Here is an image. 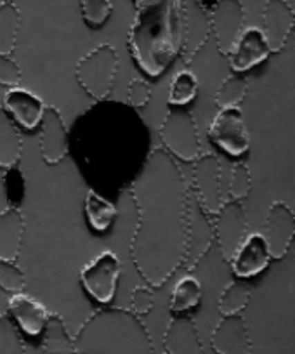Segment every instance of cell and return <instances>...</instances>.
Instances as JSON below:
<instances>
[{
  "mask_svg": "<svg viewBox=\"0 0 295 354\" xmlns=\"http://www.w3.org/2000/svg\"><path fill=\"white\" fill-rule=\"evenodd\" d=\"M134 6L129 30L132 59L148 77H160L184 49V0H134Z\"/></svg>",
  "mask_w": 295,
  "mask_h": 354,
  "instance_id": "obj_2",
  "label": "cell"
},
{
  "mask_svg": "<svg viewBox=\"0 0 295 354\" xmlns=\"http://www.w3.org/2000/svg\"><path fill=\"white\" fill-rule=\"evenodd\" d=\"M213 146L231 156H242L250 148V136L240 108H225L216 113L209 127Z\"/></svg>",
  "mask_w": 295,
  "mask_h": 354,
  "instance_id": "obj_9",
  "label": "cell"
},
{
  "mask_svg": "<svg viewBox=\"0 0 295 354\" xmlns=\"http://www.w3.org/2000/svg\"><path fill=\"white\" fill-rule=\"evenodd\" d=\"M120 273L122 262L118 255L113 250H104L84 266L80 271V281L94 301L108 304L117 294Z\"/></svg>",
  "mask_w": 295,
  "mask_h": 354,
  "instance_id": "obj_7",
  "label": "cell"
},
{
  "mask_svg": "<svg viewBox=\"0 0 295 354\" xmlns=\"http://www.w3.org/2000/svg\"><path fill=\"white\" fill-rule=\"evenodd\" d=\"M198 209L195 219H191L188 214V252H186L184 264H188L189 268L198 264L213 241L212 219H209L210 216L202 207L198 205Z\"/></svg>",
  "mask_w": 295,
  "mask_h": 354,
  "instance_id": "obj_22",
  "label": "cell"
},
{
  "mask_svg": "<svg viewBox=\"0 0 295 354\" xmlns=\"http://www.w3.org/2000/svg\"><path fill=\"white\" fill-rule=\"evenodd\" d=\"M252 192V176L245 163H236L233 167L231 181H229V196L231 200H245Z\"/></svg>",
  "mask_w": 295,
  "mask_h": 354,
  "instance_id": "obj_34",
  "label": "cell"
},
{
  "mask_svg": "<svg viewBox=\"0 0 295 354\" xmlns=\"http://www.w3.org/2000/svg\"><path fill=\"white\" fill-rule=\"evenodd\" d=\"M167 354H203L198 328L189 316H174L164 335Z\"/></svg>",
  "mask_w": 295,
  "mask_h": 354,
  "instance_id": "obj_20",
  "label": "cell"
},
{
  "mask_svg": "<svg viewBox=\"0 0 295 354\" xmlns=\"http://www.w3.org/2000/svg\"><path fill=\"white\" fill-rule=\"evenodd\" d=\"M193 195L196 203L209 216H213L222 203L220 198V165L217 156L200 155L193 162Z\"/></svg>",
  "mask_w": 295,
  "mask_h": 354,
  "instance_id": "obj_11",
  "label": "cell"
},
{
  "mask_svg": "<svg viewBox=\"0 0 295 354\" xmlns=\"http://www.w3.org/2000/svg\"><path fill=\"white\" fill-rule=\"evenodd\" d=\"M250 302V288L240 281H231L217 301V309L222 316L240 315Z\"/></svg>",
  "mask_w": 295,
  "mask_h": 354,
  "instance_id": "obj_30",
  "label": "cell"
},
{
  "mask_svg": "<svg viewBox=\"0 0 295 354\" xmlns=\"http://www.w3.org/2000/svg\"><path fill=\"white\" fill-rule=\"evenodd\" d=\"M8 315L11 316L15 325L23 333L30 337H37L46 328L50 313L35 297L18 292V294H12L11 299H9Z\"/></svg>",
  "mask_w": 295,
  "mask_h": 354,
  "instance_id": "obj_19",
  "label": "cell"
},
{
  "mask_svg": "<svg viewBox=\"0 0 295 354\" xmlns=\"http://www.w3.org/2000/svg\"><path fill=\"white\" fill-rule=\"evenodd\" d=\"M4 111L26 131H33L40 125L46 111V103L42 97L25 87H11L4 96Z\"/></svg>",
  "mask_w": 295,
  "mask_h": 354,
  "instance_id": "obj_18",
  "label": "cell"
},
{
  "mask_svg": "<svg viewBox=\"0 0 295 354\" xmlns=\"http://www.w3.org/2000/svg\"><path fill=\"white\" fill-rule=\"evenodd\" d=\"M21 82V68L18 66L11 54H0V85L16 87Z\"/></svg>",
  "mask_w": 295,
  "mask_h": 354,
  "instance_id": "obj_37",
  "label": "cell"
},
{
  "mask_svg": "<svg viewBox=\"0 0 295 354\" xmlns=\"http://www.w3.org/2000/svg\"><path fill=\"white\" fill-rule=\"evenodd\" d=\"M127 100L129 106H132L134 110L144 108L151 101V85L146 80H142V78H134L131 85H129Z\"/></svg>",
  "mask_w": 295,
  "mask_h": 354,
  "instance_id": "obj_35",
  "label": "cell"
},
{
  "mask_svg": "<svg viewBox=\"0 0 295 354\" xmlns=\"http://www.w3.org/2000/svg\"><path fill=\"white\" fill-rule=\"evenodd\" d=\"M9 2H11V0H9Z\"/></svg>",
  "mask_w": 295,
  "mask_h": 354,
  "instance_id": "obj_39",
  "label": "cell"
},
{
  "mask_svg": "<svg viewBox=\"0 0 295 354\" xmlns=\"http://www.w3.org/2000/svg\"><path fill=\"white\" fill-rule=\"evenodd\" d=\"M23 141L15 120L0 108V167L12 169L21 158Z\"/></svg>",
  "mask_w": 295,
  "mask_h": 354,
  "instance_id": "obj_23",
  "label": "cell"
},
{
  "mask_svg": "<svg viewBox=\"0 0 295 354\" xmlns=\"http://www.w3.org/2000/svg\"><path fill=\"white\" fill-rule=\"evenodd\" d=\"M160 141L164 149L181 162H195L202 155L198 129L191 111L172 106L165 115L160 127Z\"/></svg>",
  "mask_w": 295,
  "mask_h": 354,
  "instance_id": "obj_6",
  "label": "cell"
},
{
  "mask_svg": "<svg viewBox=\"0 0 295 354\" xmlns=\"http://www.w3.org/2000/svg\"><path fill=\"white\" fill-rule=\"evenodd\" d=\"M25 236V217L16 205L0 212V259L16 261Z\"/></svg>",
  "mask_w": 295,
  "mask_h": 354,
  "instance_id": "obj_21",
  "label": "cell"
},
{
  "mask_svg": "<svg viewBox=\"0 0 295 354\" xmlns=\"http://www.w3.org/2000/svg\"><path fill=\"white\" fill-rule=\"evenodd\" d=\"M217 354H252V340L247 322L240 315L222 316L210 337Z\"/></svg>",
  "mask_w": 295,
  "mask_h": 354,
  "instance_id": "obj_17",
  "label": "cell"
},
{
  "mask_svg": "<svg viewBox=\"0 0 295 354\" xmlns=\"http://www.w3.org/2000/svg\"><path fill=\"white\" fill-rule=\"evenodd\" d=\"M245 11L240 0H217L209 12V28L216 47L222 56H228L240 33L243 32Z\"/></svg>",
  "mask_w": 295,
  "mask_h": 354,
  "instance_id": "obj_10",
  "label": "cell"
},
{
  "mask_svg": "<svg viewBox=\"0 0 295 354\" xmlns=\"http://www.w3.org/2000/svg\"><path fill=\"white\" fill-rule=\"evenodd\" d=\"M212 230H213V241L219 247L220 255L229 262L236 248L240 247L247 236V214L245 207L238 200L222 202L217 212L213 214Z\"/></svg>",
  "mask_w": 295,
  "mask_h": 354,
  "instance_id": "obj_8",
  "label": "cell"
},
{
  "mask_svg": "<svg viewBox=\"0 0 295 354\" xmlns=\"http://www.w3.org/2000/svg\"><path fill=\"white\" fill-rule=\"evenodd\" d=\"M269 54L271 50L266 39H264L263 30L257 28V26H249V28H243L233 49L229 50V68L235 73H245V71L264 63L269 57Z\"/></svg>",
  "mask_w": 295,
  "mask_h": 354,
  "instance_id": "obj_14",
  "label": "cell"
},
{
  "mask_svg": "<svg viewBox=\"0 0 295 354\" xmlns=\"http://www.w3.org/2000/svg\"><path fill=\"white\" fill-rule=\"evenodd\" d=\"M19 30V11L12 2L0 4V54L15 50Z\"/></svg>",
  "mask_w": 295,
  "mask_h": 354,
  "instance_id": "obj_29",
  "label": "cell"
},
{
  "mask_svg": "<svg viewBox=\"0 0 295 354\" xmlns=\"http://www.w3.org/2000/svg\"><path fill=\"white\" fill-rule=\"evenodd\" d=\"M0 354H25V344L11 316H0Z\"/></svg>",
  "mask_w": 295,
  "mask_h": 354,
  "instance_id": "obj_31",
  "label": "cell"
},
{
  "mask_svg": "<svg viewBox=\"0 0 295 354\" xmlns=\"http://www.w3.org/2000/svg\"><path fill=\"white\" fill-rule=\"evenodd\" d=\"M198 93V78L191 70H181L174 75L169 85V104L184 108L191 103Z\"/></svg>",
  "mask_w": 295,
  "mask_h": 354,
  "instance_id": "obj_27",
  "label": "cell"
},
{
  "mask_svg": "<svg viewBox=\"0 0 295 354\" xmlns=\"http://www.w3.org/2000/svg\"><path fill=\"white\" fill-rule=\"evenodd\" d=\"M25 274L21 268L15 264V261H4L0 259V288L8 294H18L25 288Z\"/></svg>",
  "mask_w": 295,
  "mask_h": 354,
  "instance_id": "obj_33",
  "label": "cell"
},
{
  "mask_svg": "<svg viewBox=\"0 0 295 354\" xmlns=\"http://www.w3.org/2000/svg\"><path fill=\"white\" fill-rule=\"evenodd\" d=\"M84 115L82 142H89L94 163H125L137 155L148 156L142 146L150 141L148 131L134 108L106 103Z\"/></svg>",
  "mask_w": 295,
  "mask_h": 354,
  "instance_id": "obj_3",
  "label": "cell"
},
{
  "mask_svg": "<svg viewBox=\"0 0 295 354\" xmlns=\"http://www.w3.org/2000/svg\"><path fill=\"white\" fill-rule=\"evenodd\" d=\"M131 304H132V313H134V315L137 316L148 315L155 306L153 290H151L150 285L135 287L131 294Z\"/></svg>",
  "mask_w": 295,
  "mask_h": 354,
  "instance_id": "obj_36",
  "label": "cell"
},
{
  "mask_svg": "<svg viewBox=\"0 0 295 354\" xmlns=\"http://www.w3.org/2000/svg\"><path fill=\"white\" fill-rule=\"evenodd\" d=\"M249 93V82L242 73L229 75L225 82L219 85L216 93V104L225 110V108H240V104L245 101Z\"/></svg>",
  "mask_w": 295,
  "mask_h": 354,
  "instance_id": "obj_28",
  "label": "cell"
},
{
  "mask_svg": "<svg viewBox=\"0 0 295 354\" xmlns=\"http://www.w3.org/2000/svg\"><path fill=\"white\" fill-rule=\"evenodd\" d=\"M271 262L269 248L263 233L247 234L233 257L229 259L233 273L238 278H254L263 273Z\"/></svg>",
  "mask_w": 295,
  "mask_h": 354,
  "instance_id": "obj_16",
  "label": "cell"
},
{
  "mask_svg": "<svg viewBox=\"0 0 295 354\" xmlns=\"http://www.w3.org/2000/svg\"><path fill=\"white\" fill-rule=\"evenodd\" d=\"M118 66H120V57L117 49L110 44H101L91 49L77 63L75 77L93 100L104 101L110 96Z\"/></svg>",
  "mask_w": 295,
  "mask_h": 354,
  "instance_id": "obj_5",
  "label": "cell"
},
{
  "mask_svg": "<svg viewBox=\"0 0 295 354\" xmlns=\"http://www.w3.org/2000/svg\"><path fill=\"white\" fill-rule=\"evenodd\" d=\"M75 354H155L153 340L137 315L104 308L80 326L73 339Z\"/></svg>",
  "mask_w": 295,
  "mask_h": 354,
  "instance_id": "obj_4",
  "label": "cell"
},
{
  "mask_svg": "<svg viewBox=\"0 0 295 354\" xmlns=\"http://www.w3.org/2000/svg\"><path fill=\"white\" fill-rule=\"evenodd\" d=\"M44 354H75L73 337L66 328V323L59 315H50L44 328Z\"/></svg>",
  "mask_w": 295,
  "mask_h": 354,
  "instance_id": "obj_25",
  "label": "cell"
},
{
  "mask_svg": "<svg viewBox=\"0 0 295 354\" xmlns=\"http://www.w3.org/2000/svg\"><path fill=\"white\" fill-rule=\"evenodd\" d=\"M295 234L294 210L285 202L271 203L264 223V240L269 248L271 259H283L288 254Z\"/></svg>",
  "mask_w": 295,
  "mask_h": 354,
  "instance_id": "obj_12",
  "label": "cell"
},
{
  "mask_svg": "<svg viewBox=\"0 0 295 354\" xmlns=\"http://www.w3.org/2000/svg\"><path fill=\"white\" fill-rule=\"evenodd\" d=\"M137 226L131 240L135 270L150 287L164 285L188 252V185L164 148H155L132 181Z\"/></svg>",
  "mask_w": 295,
  "mask_h": 354,
  "instance_id": "obj_1",
  "label": "cell"
},
{
  "mask_svg": "<svg viewBox=\"0 0 295 354\" xmlns=\"http://www.w3.org/2000/svg\"><path fill=\"white\" fill-rule=\"evenodd\" d=\"M294 8L288 0H266L263 9V33L271 53H281L294 30Z\"/></svg>",
  "mask_w": 295,
  "mask_h": 354,
  "instance_id": "obj_13",
  "label": "cell"
},
{
  "mask_svg": "<svg viewBox=\"0 0 295 354\" xmlns=\"http://www.w3.org/2000/svg\"><path fill=\"white\" fill-rule=\"evenodd\" d=\"M84 212H86L87 224L91 230L97 233H104L110 230L113 221L117 219V207L106 196L99 195L96 189H89L86 195V203H84Z\"/></svg>",
  "mask_w": 295,
  "mask_h": 354,
  "instance_id": "obj_24",
  "label": "cell"
},
{
  "mask_svg": "<svg viewBox=\"0 0 295 354\" xmlns=\"http://www.w3.org/2000/svg\"><path fill=\"white\" fill-rule=\"evenodd\" d=\"M70 151L68 129L64 125L63 115L57 108L46 106L40 120V153L46 163L56 165Z\"/></svg>",
  "mask_w": 295,
  "mask_h": 354,
  "instance_id": "obj_15",
  "label": "cell"
},
{
  "mask_svg": "<svg viewBox=\"0 0 295 354\" xmlns=\"http://www.w3.org/2000/svg\"><path fill=\"white\" fill-rule=\"evenodd\" d=\"M196 6H198V9H202L203 12H207L209 15L210 11H212V8L216 6L217 0H195Z\"/></svg>",
  "mask_w": 295,
  "mask_h": 354,
  "instance_id": "obj_38",
  "label": "cell"
},
{
  "mask_svg": "<svg viewBox=\"0 0 295 354\" xmlns=\"http://www.w3.org/2000/svg\"><path fill=\"white\" fill-rule=\"evenodd\" d=\"M203 297V288L198 278L186 274L181 280L175 283L174 290L171 294V301H169V308L172 313L179 315V313L189 311V309L196 308Z\"/></svg>",
  "mask_w": 295,
  "mask_h": 354,
  "instance_id": "obj_26",
  "label": "cell"
},
{
  "mask_svg": "<svg viewBox=\"0 0 295 354\" xmlns=\"http://www.w3.org/2000/svg\"><path fill=\"white\" fill-rule=\"evenodd\" d=\"M80 11L82 18L91 28L103 26L108 21L113 11L111 0H80Z\"/></svg>",
  "mask_w": 295,
  "mask_h": 354,
  "instance_id": "obj_32",
  "label": "cell"
}]
</instances>
